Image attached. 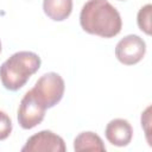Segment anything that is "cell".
Returning <instances> with one entry per match:
<instances>
[{"label":"cell","mask_w":152,"mask_h":152,"mask_svg":"<svg viewBox=\"0 0 152 152\" xmlns=\"http://www.w3.org/2000/svg\"><path fill=\"white\" fill-rule=\"evenodd\" d=\"M146 52V44L137 34H128L124 37L115 46V57L125 65H133L139 63Z\"/></svg>","instance_id":"5b68a950"},{"label":"cell","mask_w":152,"mask_h":152,"mask_svg":"<svg viewBox=\"0 0 152 152\" xmlns=\"http://www.w3.org/2000/svg\"><path fill=\"white\" fill-rule=\"evenodd\" d=\"M12 132V120L2 110H0V140H5Z\"/></svg>","instance_id":"8fae6325"},{"label":"cell","mask_w":152,"mask_h":152,"mask_svg":"<svg viewBox=\"0 0 152 152\" xmlns=\"http://www.w3.org/2000/svg\"><path fill=\"white\" fill-rule=\"evenodd\" d=\"M40 57L31 51H19L7 58L0 66L2 86L11 91L23 88L28 78L40 68Z\"/></svg>","instance_id":"7a4b0ae2"},{"label":"cell","mask_w":152,"mask_h":152,"mask_svg":"<svg viewBox=\"0 0 152 152\" xmlns=\"http://www.w3.org/2000/svg\"><path fill=\"white\" fill-rule=\"evenodd\" d=\"M81 27L102 38L118 36L122 27L121 15L108 0H88L80 13Z\"/></svg>","instance_id":"6da1fadb"},{"label":"cell","mask_w":152,"mask_h":152,"mask_svg":"<svg viewBox=\"0 0 152 152\" xmlns=\"http://www.w3.org/2000/svg\"><path fill=\"white\" fill-rule=\"evenodd\" d=\"M46 107L31 91H26L18 108V122L21 128L31 129L39 125L45 116Z\"/></svg>","instance_id":"277c9868"},{"label":"cell","mask_w":152,"mask_h":152,"mask_svg":"<svg viewBox=\"0 0 152 152\" xmlns=\"http://www.w3.org/2000/svg\"><path fill=\"white\" fill-rule=\"evenodd\" d=\"M44 13L55 21L65 20L72 11V0H44Z\"/></svg>","instance_id":"ba28073f"},{"label":"cell","mask_w":152,"mask_h":152,"mask_svg":"<svg viewBox=\"0 0 152 152\" xmlns=\"http://www.w3.org/2000/svg\"><path fill=\"white\" fill-rule=\"evenodd\" d=\"M151 12H152V6L151 4H147L139 10L137 15V23L139 28L148 36L151 34Z\"/></svg>","instance_id":"30bf717a"},{"label":"cell","mask_w":152,"mask_h":152,"mask_svg":"<svg viewBox=\"0 0 152 152\" xmlns=\"http://www.w3.org/2000/svg\"><path fill=\"white\" fill-rule=\"evenodd\" d=\"M104 135L112 145L124 147L131 142L133 138V128L125 119H113L107 124Z\"/></svg>","instance_id":"52a82bcc"},{"label":"cell","mask_w":152,"mask_h":152,"mask_svg":"<svg viewBox=\"0 0 152 152\" xmlns=\"http://www.w3.org/2000/svg\"><path fill=\"white\" fill-rule=\"evenodd\" d=\"M65 83L57 72H48L38 78L31 91L48 108L56 106L63 97Z\"/></svg>","instance_id":"3957f363"},{"label":"cell","mask_w":152,"mask_h":152,"mask_svg":"<svg viewBox=\"0 0 152 152\" xmlns=\"http://www.w3.org/2000/svg\"><path fill=\"white\" fill-rule=\"evenodd\" d=\"M120 1H125V0H120Z\"/></svg>","instance_id":"4fadbf2b"},{"label":"cell","mask_w":152,"mask_h":152,"mask_svg":"<svg viewBox=\"0 0 152 152\" xmlns=\"http://www.w3.org/2000/svg\"><path fill=\"white\" fill-rule=\"evenodd\" d=\"M75 151H106L102 139L94 132H82L74 140Z\"/></svg>","instance_id":"9c48e42d"},{"label":"cell","mask_w":152,"mask_h":152,"mask_svg":"<svg viewBox=\"0 0 152 152\" xmlns=\"http://www.w3.org/2000/svg\"><path fill=\"white\" fill-rule=\"evenodd\" d=\"M23 152H65L64 140L51 131H40L30 137L21 148Z\"/></svg>","instance_id":"8992f818"},{"label":"cell","mask_w":152,"mask_h":152,"mask_svg":"<svg viewBox=\"0 0 152 152\" xmlns=\"http://www.w3.org/2000/svg\"><path fill=\"white\" fill-rule=\"evenodd\" d=\"M0 52H1V42H0Z\"/></svg>","instance_id":"7c38bea8"}]
</instances>
